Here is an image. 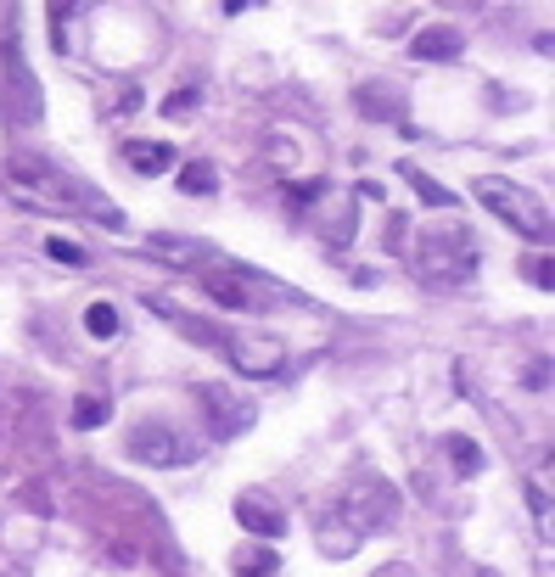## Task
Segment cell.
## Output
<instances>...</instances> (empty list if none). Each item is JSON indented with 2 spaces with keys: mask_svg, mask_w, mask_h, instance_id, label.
I'll return each instance as SVG.
<instances>
[{
  "mask_svg": "<svg viewBox=\"0 0 555 577\" xmlns=\"http://www.w3.org/2000/svg\"><path fill=\"white\" fill-rule=\"evenodd\" d=\"M399 174L415 185V191H421V202H427V208H449V202H455V197H449V185H438L432 174H421V169H415V163H404Z\"/></svg>",
  "mask_w": 555,
  "mask_h": 577,
  "instance_id": "14",
  "label": "cell"
},
{
  "mask_svg": "<svg viewBox=\"0 0 555 577\" xmlns=\"http://www.w3.org/2000/svg\"><path fill=\"white\" fill-rule=\"evenodd\" d=\"M471 191H477V202H483L488 213H499V219L511 230H522L527 241H550V208H544V197H533V191H522V185H511V180H499V174H483Z\"/></svg>",
  "mask_w": 555,
  "mask_h": 577,
  "instance_id": "2",
  "label": "cell"
},
{
  "mask_svg": "<svg viewBox=\"0 0 555 577\" xmlns=\"http://www.w3.org/2000/svg\"><path fill=\"white\" fill-rule=\"evenodd\" d=\"M191 107H197V90H180V96H169V101H163V118H185Z\"/></svg>",
  "mask_w": 555,
  "mask_h": 577,
  "instance_id": "19",
  "label": "cell"
},
{
  "mask_svg": "<svg viewBox=\"0 0 555 577\" xmlns=\"http://www.w3.org/2000/svg\"><path fill=\"white\" fill-rule=\"evenodd\" d=\"M129 460H141V465H157V471H174V465H191L197 460V443L191 437H180L174 426L163 421H141L135 432H129Z\"/></svg>",
  "mask_w": 555,
  "mask_h": 577,
  "instance_id": "6",
  "label": "cell"
},
{
  "mask_svg": "<svg viewBox=\"0 0 555 577\" xmlns=\"http://www.w3.org/2000/svg\"><path fill=\"white\" fill-rule=\"evenodd\" d=\"M527 505H533V516H539V527L550 533V493L544 488H527Z\"/></svg>",
  "mask_w": 555,
  "mask_h": 577,
  "instance_id": "20",
  "label": "cell"
},
{
  "mask_svg": "<svg viewBox=\"0 0 555 577\" xmlns=\"http://www.w3.org/2000/svg\"><path fill=\"white\" fill-rule=\"evenodd\" d=\"M236 577H281V561H275V549H236Z\"/></svg>",
  "mask_w": 555,
  "mask_h": 577,
  "instance_id": "13",
  "label": "cell"
},
{
  "mask_svg": "<svg viewBox=\"0 0 555 577\" xmlns=\"http://www.w3.org/2000/svg\"><path fill=\"white\" fill-rule=\"evenodd\" d=\"M527 275H533V281H539V286H550V258H539V264L527 258Z\"/></svg>",
  "mask_w": 555,
  "mask_h": 577,
  "instance_id": "21",
  "label": "cell"
},
{
  "mask_svg": "<svg viewBox=\"0 0 555 577\" xmlns=\"http://www.w3.org/2000/svg\"><path fill=\"white\" fill-rule=\"evenodd\" d=\"M449 454L460 460V477H477V471H483V454H477V443H466V437H449Z\"/></svg>",
  "mask_w": 555,
  "mask_h": 577,
  "instance_id": "16",
  "label": "cell"
},
{
  "mask_svg": "<svg viewBox=\"0 0 555 577\" xmlns=\"http://www.w3.org/2000/svg\"><path fill=\"white\" fill-rule=\"evenodd\" d=\"M410 57L415 62H449V57H460V34L455 29H427V34H415L410 40Z\"/></svg>",
  "mask_w": 555,
  "mask_h": 577,
  "instance_id": "11",
  "label": "cell"
},
{
  "mask_svg": "<svg viewBox=\"0 0 555 577\" xmlns=\"http://www.w3.org/2000/svg\"><path fill=\"white\" fill-rule=\"evenodd\" d=\"M303 197H309V191H303ZM303 213H309V225L320 230V241H326V247H348V241H354L359 208H354V197H348V191H314V197L303 202Z\"/></svg>",
  "mask_w": 555,
  "mask_h": 577,
  "instance_id": "7",
  "label": "cell"
},
{
  "mask_svg": "<svg viewBox=\"0 0 555 577\" xmlns=\"http://www.w3.org/2000/svg\"><path fill=\"white\" fill-rule=\"evenodd\" d=\"M415 264L438 286H466L471 275H477V236H471L466 225L427 230V236L415 241Z\"/></svg>",
  "mask_w": 555,
  "mask_h": 577,
  "instance_id": "1",
  "label": "cell"
},
{
  "mask_svg": "<svg viewBox=\"0 0 555 577\" xmlns=\"http://www.w3.org/2000/svg\"><path fill=\"white\" fill-rule=\"evenodd\" d=\"M202 292L214 297V303H225V309L236 314H264V309H281V303H292V297L275 292V281H258V275H247V269H208V286Z\"/></svg>",
  "mask_w": 555,
  "mask_h": 577,
  "instance_id": "3",
  "label": "cell"
},
{
  "mask_svg": "<svg viewBox=\"0 0 555 577\" xmlns=\"http://www.w3.org/2000/svg\"><path fill=\"white\" fill-rule=\"evenodd\" d=\"M225 359L236 365V376H275L286 365V348L275 337H230Z\"/></svg>",
  "mask_w": 555,
  "mask_h": 577,
  "instance_id": "8",
  "label": "cell"
},
{
  "mask_svg": "<svg viewBox=\"0 0 555 577\" xmlns=\"http://www.w3.org/2000/svg\"><path fill=\"white\" fill-rule=\"evenodd\" d=\"M236 521H242L247 533H264L270 544L286 533V516H281V505H275L270 493H258V488H247L242 499H236Z\"/></svg>",
  "mask_w": 555,
  "mask_h": 577,
  "instance_id": "9",
  "label": "cell"
},
{
  "mask_svg": "<svg viewBox=\"0 0 555 577\" xmlns=\"http://www.w3.org/2000/svg\"><path fill=\"white\" fill-rule=\"evenodd\" d=\"M12 169V180L17 185H29V191H45V202H57V208H96V191L90 185H73L62 169H51L45 157H12L6 163ZM101 213V208H96ZM101 219H113V208L101 213Z\"/></svg>",
  "mask_w": 555,
  "mask_h": 577,
  "instance_id": "4",
  "label": "cell"
},
{
  "mask_svg": "<svg viewBox=\"0 0 555 577\" xmlns=\"http://www.w3.org/2000/svg\"><path fill=\"white\" fill-rule=\"evenodd\" d=\"M0 79H6V107H12V118L17 124H34V118H40V85L29 79L17 23H6V34H0Z\"/></svg>",
  "mask_w": 555,
  "mask_h": 577,
  "instance_id": "5",
  "label": "cell"
},
{
  "mask_svg": "<svg viewBox=\"0 0 555 577\" xmlns=\"http://www.w3.org/2000/svg\"><path fill=\"white\" fill-rule=\"evenodd\" d=\"M45 253L57 258V264H85V253H79L68 236H51V241H45Z\"/></svg>",
  "mask_w": 555,
  "mask_h": 577,
  "instance_id": "18",
  "label": "cell"
},
{
  "mask_svg": "<svg viewBox=\"0 0 555 577\" xmlns=\"http://www.w3.org/2000/svg\"><path fill=\"white\" fill-rule=\"evenodd\" d=\"M124 163L135 174H169L174 169V146H163V141H129L124 146Z\"/></svg>",
  "mask_w": 555,
  "mask_h": 577,
  "instance_id": "10",
  "label": "cell"
},
{
  "mask_svg": "<svg viewBox=\"0 0 555 577\" xmlns=\"http://www.w3.org/2000/svg\"><path fill=\"white\" fill-rule=\"evenodd\" d=\"M73 421H79V426H101V421H107V404H101V398H79V404H73Z\"/></svg>",
  "mask_w": 555,
  "mask_h": 577,
  "instance_id": "17",
  "label": "cell"
},
{
  "mask_svg": "<svg viewBox=\"0 0 555 577\" xmlns=\"http://www.w3.org/2000/svg\"><path fill=\"white\" fill-rule=\"evenodd\" d=\"M174 185H180L185 197H208V191H214V185H219V169H214V163H202V157H197V163H185V169L174 174Z\"/></svg>",
  "mask_w": 555,
  "mask_h": 577,
  "instance_id": "12",
  "label": "cell"
},
{
  "mask_svg": "<svg viewBox=\"0 0 555 577\" xmlns=\"http://www.w3.org/2000/svg\"><path fill=\"white\" fill-rule=\"evenodd\" d=\"M85 325H90V337H96V342H113L118 337V309H113V303H90Z\"/></svg>",
  "mask_w": 555,
  "mask_h": 577,
  "instance_id": "15",
  "label": "cell"
}]
</instances>
